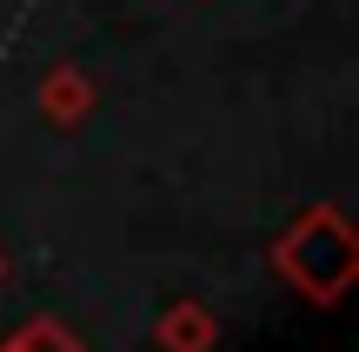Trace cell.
Listing matches in <instances>:
<instances>
[{"instance_id": "cell-4", "label": "cell", "mask_w": 359, "mask_h": 352, "mask_svg": "<svg viewBox=\"0 0 359 352\" xmlns=\"http://www.w3.org/2000/svg\"><path fill=\"white\" fill-rule=\"evenodd\" d=\"M0 352H80V339L67 326H53V319H27V326H13Z\"/></svg>"}, {"instance_id": "cell-5", "label": "cell", "mask_w": 359, "mask_h": 352, "mask_svg": "<svg viewBox=\"0 0 359 352\" xmlns=\"http://www.w3.org/2000/svg\"><path fill=\"white\" fill-rule=\"evenodd\" d=\"M0 279H7V260H0Z\"/></svg>"}, {"instance_id": "cell-2", "label": "cell", "mask_w": 359, "mask_h": 352, "mask_svg": "<svg viewBox=\"0 0 359 352\" xmlns=\"http://www.w3.org/2000/svg\"><path fill=\"white\" fill-rule=\"evenodd\" d=\"M219 346V319L206 306H167L160 313V352H213Z\"/></svg>"}, {"instance_id": "cell-3", "label": "cell", "mask_w": 359, "mask_h": 352, "mask_svg": "<svg viewBox=\"0 0 359 352\" xmlns=\"http://www.w3.org/2000/svg\"><path fill=\"white\" fill-rule=\"evenodd\" d=\"M87 106H93V80L80 73V66H53L47 87H40V113H47L53 127H74Z\"/></svg>"}, {"instance_id": "cell-1", "label": "cell", "mask_w": 359, "mask_h": 352, "mask_svg": "<svg viewBox=\"0 0 359 352\" xmlns=\"http://www.w3.org/2000/svg\"><path fill=\"white\" fill-rule=\"evenodd\" d=\"M273 266L293 293H306L313 306H333L359 286V220L339 206H306L280 239H273Z\"/></svg>"}]
</instances>
